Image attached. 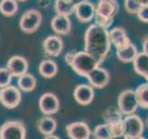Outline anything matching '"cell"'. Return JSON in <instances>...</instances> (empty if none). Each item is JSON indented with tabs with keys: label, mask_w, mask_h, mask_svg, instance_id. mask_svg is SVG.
I'll list each match as a JSON object with an SVG mask.
<instances>
[{
	"label": "cell",
	"mask_w": 148,
	"mask_h": 139,
	"mask_svg": "<svg viewBox=\"0 0 148 139\" xmlns=\"http://www.w3.org/2000/svg\"><path fill=\"white\" fill-rule=\"evenodd\" d=\"M111 42L108 29L98 24H91L84 34V51L94 56L101 62L108 57Z\"/></svg>",
	"instance_id": "cell-1"
},
{
	"label": "cell",
	"mask_w": 148,
	"mask_h": 139,
	"mask_svg": "<svg viewBox=\"0 0 148 139\" xmlns=\"http://www.w3.org/2000/svg\"><path fill=\"white\" fill-rule=\"evenodd\" d=\"M102 62L86 51L74 52L69 66L78 75L87 77L95 69L100 66Z\"/></svg>",
	"instance_id": "cell-2"
},
{
	"label": "cell",
	"mask_w": 148,
	"mask_h": 139,
	"mask_svg": "<svg viewBox=\"0 0 148 139\" xmlns=\"http://www.w3.org/2000/svg\"><path fill=\"white\" fill-rule=\"evenodd\" d=\"M118 0H98L95 7V23L108 29L113 23L115 16L119 13Z\"/></svg>",
	"instance_id": "cell-3"
},
{
	"label": "cell",
	"mask_w": 148,
	"mask_h": 139,
	"mask_svg": "<svg viewBox=\"0 0 148 139\" xmlns=\"http://www.w3.org/2000/svg\"><path fill=\"white\" fill-rule=\"evenodd\" d=\"M43 21V16L39 10L34 8L29 9L23 13L20 20V28L25 34H34L37 30Z\"/></svg>",
	"instance_id": "cell-4"
},
{
	"label": "cell",
	"mask_w": 148,
	"mask_h": 139,
	"mask_svg": "<svg viewBox=\"0 0 148 139\" xmlns=\"http://www.w3.org/2000/svg\"><path fill=\"white\" fill-rule=\"evenodd\" d=\"M139 107L135 91L127 89L120 93L118 98V109L122 115H132Z\"/></svg>",
	"instance_id": "cell-5"
},
{
	"label": "cell",
	"mask_w": 148,
	"mask_h": 139,
	"mask_svg": "<svg viewBox=\"0 0 148 139\" xmlns=\"http://www.w3.org/2000/svg\"><path fill=\"white\" fill-rule=\"evenodd\" d=\"M26 128L20 120H8L0 127V139H25Z\"/></svg>",
	"instance_id": "cell-6"
},
{
	"label": "cell",
	"mask_w": 148,
	"mask_h": 139,
	"mask_svg": "<svg viewBox=\"0 0 148 139\" xmlns=\"http://www.w3.org/2000/svg\"><path fill=\"white\" fill-rule=\"evenodd\" d=\"M21 101V93L18 87L8 85L0 88V102L5 108L12 109L20 105Z\"/></svg>",
	"instance_id": "cell-7"
},
{
	"label": "cell",
	"mask_w": 148,
	"mask_h": 139,
	"mask_svg": "<svg viewBox=\"0 0 148 139\" xmlns=\"http://www.w3.org/2000/svg\"><path fill=\"white\" fill-rule=\"evenodd\" d=\"M124 134H126L128 138L141 136L143 132V120L136 114L127 115L123 118Z\"/></svg>",
	"instance_id": "cell-8"
},
{
	"label": "cell",
	"mask_w": 148,
	"mask_h": 139,
	"mask_svg": "<svg viewBox=\"0 0 148 139\" xmlns=\"http://www.w3.org/2000/svg\"><path fill=\"white\" fill-rule=\"evenodd\" d=\"M39 108L45 116H51L59 110L60 104L58 96L53 93H45L39 99Z\"/></svg>",
	"instance_id": "cell-9"
},
{
	"label": "cell",
	"mask_w": 148,
	"mask_h": 139,
	"mask_svg": "<svg viewBox=\"0 0 148 139\" xmlns=\"http://www.w3.org/2000/svg\"><path fill=\"white\" fill-rule=\"evenodd\" d=\"M76 18L82 23L92 21L95 16V6L88 0H82L76 3L75 11Z\"/></svg>",
	"instance_id": "cell-10"
},
{
	"label": "cell",
	"mask_w": 148,
	"mask_h": 139,
	"mask_svg": "<svg viewBox=\"0 0 148 139\" xmlns=\"http://www.w3.org/2000/svg\"><path fill=\"white\" fill-rule=\"evenodd\" d=\"M66 132L71 139H90L91 129L84 122H74L66 126Z\"/></svg>",
	"instance_id": "cell-11"
},
{
	"label": "cell",
	"mask_w": 148,
	"mask_h": 139,
	"mask_svg": "<svg viewBox=\"0 0 148 139\" xmlns=\"http://www.w3.org/2000/svg\"><path fill=\"white\" fill-rule=\"evenodd\" d=\"M73 96L78 104L82 106L89 105L95 98L94 87L90 85H85V83L79 85L74 89Z\"/></svg>",
	"instance_id": "cell-12"
},
{
	"label": "cell",
	"mask_w": 148,
	"mask_h": 139,
	"mask_svg": "<svg viewBox=\"0 0 148 139\" xmlns=\"http://www.w3.org/2000/svg\"><path fill=\"white\" fill-rule=\"evenodd\" d=\"M90 83V85L97 89H102L108 85L110 75L106 70L97 67L86 77Z\"/></svg>",
	"instance_id": "cell-13"
},
{
	"label": "cell",
	"mask_w": 148,
	"mask_h": 139,
	"mask_svg": "<svg viewBox=\"0 0 148 139\" xmlns=\"http://www.w3.org/2000/svg\"><path fill=\"white\" fill-rule=\"evenodd\" d=\"M64 47L63 41L58 35H50L46 37L43 43L44 52L48 57H58Z\"/></svg>",
	"instance_id": "cell-14"
},
{
	"label": "cell",
	"mask_w": 148,
	"mask_h": 139,
	"mask_svg": "<svg viewBox=\"0 0 148 139\" xmlns=\"http://www.w3.org/2000/svg\"><path fill=\"white\" fill-rule=\"evenodd\" d=\"M7 68L10 71L13 77H21L28 72L29 64L27 59L21 56H13L8 60Z\"/></svg>",
	"instance_id": "cell-15"
},
{
	"label": "cell",
	"mask_w": 148,
	"mask_h": 139,
	"mask_svg": "<svg viewBox=\"0 0 148 139\" xmlns=\"http://www.w3.org/2000/svg\"><path fill=\"white\" fill-rule=\"evenodd\" d=\"M51 27L58 35H67L71 31V21L68 16L56 15L51 21Z\"/></svg>",
	"instance_id": "cell-16"
},
{
	"label": "cell",
	"mask_w": 148,
	"mask_h": 139,
	"mask_svg": "<svg viewBox=\"0 0 148 139\" xmlns=\"http://www.w3.org/2000/svg\"><path fill=\"white\" fill-rule=\"evenodd\" d=\"M109 38L111 44L115 46L116 49L121 48L123 46L127 45L128 44L132 43L129 36L126 34V31L121 27L113 28L109 32Z\"/></svg>",
	"instance_id": "cell-17"
},
{
	"label": "cell",
	"mask_w": 148,
	"mask_h": 139,
	"mask_svg": "<svg viewBox=\"0 0 148 139\" xmlns=\"http://www.w3.org/2000/svg\"><path fill=\"white\" fill-rule=\"evenodd\" d=\"M138 53L139 52L136 45L132 43H130L121 48L116 49V55H117L118 59L124 63L133 62Z\"/></svg>",
	"instance_id": "cell-18"
},
{
	"label": "cell",
	"mask_w": 148,
	"mask_h": 139,
	"mask_svg": "<svg viewBox=\"0 0 148 139\" xmlns=\"http://www.w3.org/2000/svg\"><path fill=\"white\" fill-rule=\"evenodd\" d=\"M37 129L44 136H51L54 134L55 131L57 130L58 123L53 117L51 116H44L37 122Z\"/></svg>",
	"instance_id": "cell-19"
},
{
	"label": "cell",
	"mask_w": 148,
	"mask_h": 139,
	"mask_svg": "<svg viewBox=\"0 0 148 139\" xmlns=\"http://www.w3.org/2000/svg\"><path fill=\"white\" fill-rule=\"evenodd\" d=\"M133 69L139 75L145 78L148 83V56L143 52L138 53L133 61Z\"/></svg>",
	"instance_id": "cell-20"
},
{
	"label": "cell",
	"mask_w": 148,
	"mask_h": 139,
	"mask_svg": "<svg viewBox=\"0 0 148 139\" xmlns=\"http://www.w3.org/2000/svg\"><path fill=\"white\" fill-rule=\"evenodd\" d=\"M75 0H56L55 10L58 15L69 17L75 11Z\"/></svg>",
	"instance_id": "cell-21"
},
{
	"label": "cell",
	"mask_w": 148,
	"mask_h": 139,
	"mask_svg": "<svg viewBox=\"0 0 148 139\" xmlns=\"http://www.w3.org/2000/svg\"><path fill=\"white\" fill-rule=\"evenodd\" d=\"M58 67L57 63L52 59H45L39 65V72L46 79H51L57 75Z\"/></svg>",
	"instance_id": "cell-22"
},
{
	"label": "cell",
	"mask_w": 148,
	"mask_h": 139,
	"mask_svg": "<svg viewBox=\"0 0 148 139\" xmlns=\"http://www.w3.org/2000/svg\"><path fill=\"white\" fill-rule=\"evenodd\" d=\"M18 87L21 91L29 93L35 89L36 87V79L31 73H25L18 77Z\"/></svg>",
	"instance_id": "cell-23"
},
{
	"label": "cell",
	"mask_w": 148,
	"mask_h": 139,
	"mask_svg": "<svg viewBox=\"0 0 148 139\" xmlns=\"http://www.w3.org/2000/svg\"><path fill=\"white\" fill-rule=\"evenodd\" d=\"M18 11L17 0H1L0 1V12L6 17H12Z\"/></svg>",
	"instance_id": "cell-24"
},
{
	"label": "cell",
	"mask_w": 148,
	"mask_h": 139,
	"mask_svg": "<svg viewBox=\"0 0 148 139\" xmlns=\"http://www.w3.org/2000/svg\"><path fill=\"white\" fill-rule=\"evenodd\" d=\"M135 93L139 107L148 109V83L139 85L136 88Z\"/></svg>",
	"instance_id": "cell-25"
},
{
	"label": "cell",
	"mask_w": 148,
	"mask_h": 139,
	"mask_svg": "<svg viewBox=\"0 0 148 139\" xmlns=\"http://www.w3.org/2000/svg\"><path fill=\"white\" fill-rule=\"evenodd\" d=\"M92 136L95 139H110L111 133L108 125L106 123L97 125L92 131Z\"/></svg>",
	"instance_id": "cell-26"
},
{
	"label": "cell",
	"mask_w": 148,
	"mask_h": 139,
	"mask_svg": "<svg viewBox=\"0 0 148 139\" xmlns=\"http://www.w3.org/2000/svg\"><path fill=\"white\" fill-rule=\"evenodd\" d=\"M12 77V73L7 67L0 68V88H4L10 85Z\"/></svg>",
	"instance_id": "cell-27"
},
{
	"label": "cell",
	"mask_w": 148,
	"mask_h": 139,
	"mask_svg": "<svg viewBox=\"0 0 148 139\" xmlns=\"http://www.w3.org/2000/svg\"><path fill=\"white\" fill-rule=\"evenodd\" d=\"M104 118H105L106 124L123 119L122 114L120 113V111L119 109H109L106 110L104 114Z\"/></svg>",
	"instance_id": "cell-28"
},
{
	"label": "cell",
	"mask_w": 148,
	"mask_h": 139,
	"mask_svg": "<svg viewBox=\"0 0 148 139\" xmlns=\"http://www.w3.org/2000/svg\"><path fill=\"white\" fill-rule=\"evenodd\" d=\"M111 136H119V134H123L124 133V126H123V119L117 120V122L108 123Z\"/></svg>",
	"instance_id": "cell-29"
},
{
	"label": "cell",
	"mask_w": 148,
	"mask_h": 139,
	"mask_svg": "<svg viewBox=\"0 0 148 139\" xmlns=\"http://www.w3.org/2000/svg\"><path fill=\"white\" fill-rule=\"evenodd\" d=\"M124 7L126 11L130 14H137L139 9L141 8V6L138 4L137 0H125Z\"/></svg>",
	"instance_id": "cell-30"
},
{
	"label": "cell",
	"mask_w": 148,
	"mask_h": 139,
	"mask_svg": "<svg viewBox=\"0 0 148 139\" xmlns=\"http://www.w3.org/2000/svg\"><path fill=\"white\" fill-rule=\"evenodd\" d=\"M136 15L141 21L148 23V6L142 7L139 9V11L137 12Z\"/></svg>",
	"instance_id": "cell-31"
},
{
	"label": "cell",
	"mask_w": 148,
	"mask_h": 139,
	"mask_svg": "<svg viewBox=\"0 0 148 139\" xmlns=\"http://www.w3.org/2000/svg\"><path fill=\"white\" fill-rule=\"evenodd\" d=\"M143 52L148 56V35L143 39Z\"/></svg>",
	"instance_id": "cell-32"
},
{
	"label": "cell",
	"mask_w": 148,
	"mask_h": 139,
	"mask_svg": "<svg viewBox=\"0 0 148 139\" xmlns=\"http://www.w3.org/2000/svg\"><path fill=\"white\" fill-rule=\"evenodd\" d=\"M39 5L41 8L47 7L49 5V0H39Z\"/></svg>",
	"instance_id": "cell-33"
},
{
	"label": "cell",
	"mask_w": 148,
	"mask_h": 139,
	"mask_svg": "<svg viewBox=\"0 0 148 139\" xmlns=\"http://www.w3.org/2000/svg\"><path fill=\"white\" fill-rule=\"evenodd\" d=\"M110 139H129L127 137L126 134H119V136H111Z\"/></svg>",
	"instance_id": "cell-34"
},
{
	"label": "cell",
	"mask_w": 148,
	"mask_h": 139,
	"mask_svg": "<svg viewBox=\"0 0 148 139\" xmlns=\"http://www.w3.org/2000/svg\"><path fill=\"white\" fill-rule=\"evenodd\" d=\"M137 2L141 6V8L148 6V0H137Z\"/></svg>",
	"instance_id": "cell-35"
},
{
	"label": "cell",
	"mask_w": 148,
	"mask_h": 139,
	"mask_svg": "<svg viewBox=\"0 0 148 139\" xmlns=\"http://www.w3.org/2000/svg\"><path fill=\"white\" fill-rule=\"evenodd\" d=\"M45 139H60V138L57 136H55V134H51V136H46Z\"/></svg>",
	"instance_id": "cell-36"
},
{
	"label": "cell",
	"mask_w": 148,
	"mask_h": 139,
	"mask_svg": "<svg viewBox=\"0 0 148 139\" xmlns=\"http://www.w3.org/2000/svg\"><path fill=\"white\" fill-rule=\"evenodd\" d=\"M129 139H145V137H143L142 136H137V137H132V138H129Z\"/></svg>",
	"instance_id": "cell-37"
},
{
	"label": "cell",
	"mask_w": 148,
	"mask_h": 139,
	"mask_svg": "<svg viewBox=\"0 0 148 139\" xmlns=\"http://www.w3.org/2000/svg\"><path fill=\"white\" fill-rule=\"evenodd\" d=\"M17 1H21L22 2V1H26V0H17Z\"/></svg>",
	"instance_id": "cell-38"
},
{
	"label": "cell",
	"mask_w": 148,
	"mask_h": 139,
	"mask_svg": "<svg viewBox=\"0 0 148 139\" xmlns=\"http://www.w3.org/2000/svg\"><path fill=\"white\" fill-rule=\"evenodd\" d=\"M146 122H147V125H148V118H147V120H146Z\"/></svg>",
	"instance_id": "cell-39"
},
{
	"label": "cell",
	"mask_w": 148,
	"mask_h": 139,
	"mask_svg": "<svg viewBox=\"0 0 148 139\" xmlns=\"http://www.w3.org/2000/svg\"><path fill=\"white\" fill-rule=\"evenodd\" d=\"M79 1H82V0H79Z\"/></svg>",
	"instance_id": "cell-40"
}]
</instances>
